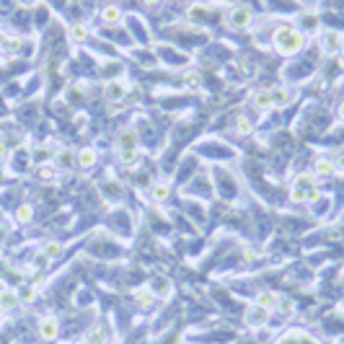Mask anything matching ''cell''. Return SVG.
Listing matches in <instances>:
<instances>
[{
	"label": "cell",
	"mask_w": 344,
	"mask_h": 344,
	"mask_svg": "<svg viewBox=\"0 0 344 344\" xmlns=\"http://www.w3.org/2000/svg\"><path fill=\"white\" fill-rule=\"evenodd\" d=\"M303 44H305V34H300L298 29L285 26V29H280V31L275 34V47H277V52H282V55H295Z\"/></svg>",
	"instance_id": "obj_1"
},
{
	"label": "cell",
	"mask_w": 344,
	"mask_h": 344,
	"mask_svg": "<svg viewBox=\"0 0 344 344\" xmlns=\"http://www.w3.org/2000/svg\"><path fill=\"white\" fill-rule=\"evenodd\" d=\"M251 11L246 8V6H236V8H231V11H228V16H225V23L228 26H231V29H246L249 23H251Z\"/></svg>",
	"instance_id": "obj_2"
},
{
	"label": "cell",
	"mask_w": 344,
	"mask_h": 344,
	"mask_svg": "<svg viewBox=\"0 0 344 344\" xmlns=\"http://www.w3.org/2000/svg\"><path fill=\"white\" fill-rule=\"evenodd\" d=\"M266 318H269V311L266 308H261V305H249V311H246V326H251V329H259V326H264L266 324Z\"/></svg>",
	"instance_id": "obj_3"
},
{
	"label": "cell",
	"mask_w": 344,
	"mask_h": 344,
	"mask_svg": "<svg viewBox=\"0 0 344 344\" xmlns=\"http://www.w3.org/2000/svg\"><path fill=\"white\" fill-rule=\"evenodd\" d=\"M36 331H39V339H44V341H55V339H57V334H60L57 318L44 316V318L39 321V326H36Z\"/></svg>",
	"instance_id": "obj_4"
},
{
	"label": "cell",
	"mask_w": 344,
	"mask_h": 344,
	"mask_svg": "<svg viewBox=\"0 0 344 344\" xmlns=\"http://www.w3.org/2000/svg\"><path fill=\"white\" fill-rule=\"evenodd\" d=\"M117 150H137V132L132 127L119 130V135H117Z\"/></svg>",
	"instance_id": "obj_5"
},
{
	"label": "cell",
	"mask_w": 344,
	"mask_h": 344,
	"mask_svg": "<svg viewBox=\"0 0 344 344\" xmlns=\"http://www.w3.org/2000/svg\"><path fill=\"white\" fill-rule=\"evenodd\" d=\"M341 42H344V36H341V34H336V31H326V34H321V50H324L326 55L339 52Z\"/></svg>",
	"instance_id": "obj_6"
},
{
	"label": "cell",
	"mask_w": 344,
	"mask_h": 344,
	"mask_svg": "<svg viewBox=\"0 0 344 344\" xmlns=\"http://www.w3.org/2000/svg\"><path fill=\"white\" fill-rule=\"evenodd\" d=\"M336 174V168H334V161L331 158H316V163H313V176L316 179H326V176H334Z\"/></svg>",
	"instance_id": "obj_7"
},
{
	"label": "cell",
	"mask_w": 344,
	"mask_h": 344,
	"mask_svg": "<svg viewBox=\"0 0 344 344\" xmlns=\"http://www.w3.org/2000/svg\"><path fill=\"white\" fill-rule=\"evenodd\" d=\"M277 300H280V295H277L275 290H261V292L256 295V305H261V308H266V311L277 308Z\"/></svg>",
	"instance_id": "obj_8"
},
{
	"label": "cell",
	"mask_w": 344,
	"mask_h": 344,
	"mask_svg": "<svg viewBox=\"0 0 344 344\" xmlns=\"http://www.w3.org/2000/svg\"><path fill=\"white\" fill-rule=\"evenodd\" d=\"M0 305H3V308H16V305H21V295H18V290H13V287L0 290Z\"/></svg>",
	"instance_id": "obj_9"
},
{
	"label": "cell",
	"mask_w": 344,
	"mask_h": 344,
	"mask_svg": "<svg viewBox=\"0 0 344 344\" xmlns=\"http://www.w3.org/2000/svg\"><path fill=\"white\" fill-rule=\"evenodd\" d=\"M125 91H127V83H122V81H109L106 83V99H111V101L125 99Z\"/></svg>",
	"instance_id": "obj_10"
},
{
	"label": "cell",
	"mask_w": 344,
	"mask_h": 344,
	"mask_svg": "<svg viewBox=\"0 0 344 344\" xmlns=\"http://www.w3.org/2000/svg\"><path fill=\"white\" fill-rule=\"evenodd\" d=\"M135 300H137V305H142V308H150V305L156 303V292H153L150 287H137Z\"/></svg>",
	"instance_id": "obj_11"
},
{
	"label": "cell",
	"mask_w": 344,
	"mask_h": 344,
	"mask_svg": "<svg viewBox=\"0 0 344 344\" xmlns=\"http://www.w3.org/2000/svg\"><path fill=\"white\" fill-rule=\"evenodd\" d=\"M150 194H153V200H156V202H166L168 194H171V186L166 181H156V184L150 186Z\"/></svg>",
	"instance_id": "obj_12"
},
{
	"label": "cell",
	"mask_w": 344,
	"mask_h": 344,
	"mask_svg": "<svg viewBox=\"0 0 344 344\" xmlns=\"http://www.w3.org/2000/svg\"><path fill=\"white\" fill-rule=\"evenodd\" d=\"M254 106H256V109H261V111H266V109L272 106V91H269V88L256 91V93H254Z\"/></svg>",
	"instance_id": "obj_13"
},
{
	"label": "cell",
	"mask_w": 344,
	"mask_h": 344,
	"mask_svg": "<svg viewBox=\"0 0 344 344\" xmlns=\"http://www.w3.org/2000/svg\"><path fill=\"white\" fill-rule=\"evenodd\" d=\"M272 91V106H285L290 104V91L285 86H277V88H269Z\"/></svg>",
	"instance_id": "obj_14"
},
{
	"label": "cell",
	"mask_w": 344,
	"mask_h": 344,
	"mask_svg": "<svg viewBox=\"0 0 344 344\" xmlns=\"http://www.w3.org/2000/svg\"><path fill=\"white\" fill-rule=\"evenodd\" d=\"M119 18H122V13H119V8H117V6H106V8L101 11V21H104V23H109V26L119 23Z\"/></svg>",
	"instance_id": "obj_15"
},
{
	"label": "cell",
	"mask_w": 344,
	"mask_h": 344,
	"mask_svg": "<svg viewBox=\"0 0 344 344\" xmlns=\"http://www.w3.org/2000/svg\"><path fill=\"white\" fill-rule=\"evenodd\" d=\"M75 161H78L83 168H91V166L96 163V150H93V148H83V150L78 153V158H75Z\"/></svg>",
	"instance_id": "obj_16"
},
{
	"label": "cell",
	"mask_w": 344,
	"mask_h": 344,
	"mask_svg": "<svg viewBox=\"0 0 344 344\" xmlns=\"http://www.w3.org/2000/svg\"><path fill=\"white\" fill-rule=\"evenodd\" d=\"M42 254L52 261V259H57V256L62 254V243H60V241H47V243L42 246Z\"/></svg>",
	"instance_id": "obj_17"
},
{
	"label": "cell",
	"mask_w": 344,
	"mask_h": 344,
	"mask_svg": "<svg viewBox=\"0 0 344 344\" xmlns=\"http://www.w3.org/2000/svg\"><path fill=\"white\" fill-rule=\"evenodd\" d=\"M31 217H34V207H31L29 202H23V205L16 210V223H31Z\"/></svg>",
	"instance_id": "obj_18"
},
{
	"label": "cell",
	"mask_w": 344,
	"mask_h": 344,
	"mask_svg": "<svg viewBox=\"0 0 344 344\" xmlns=\"http://www.w3.org/2000/svg\"><path fill=\"white\" fill-rule=\"evenodd\" d=\"M86 341H88V344H104V341H106V331H104L101 326H93V329L86 334Z\"/></svg>",
	"instance_id": "obj_19"
},
{
	"label": "cell",
	"mask_w": 344,
	"mask_h": 344,
	"mask_svg": "<svg viewBox=\"0 0 344 344\" xmlns=\"http://www.w3.org/2000/svg\"><path fill=\"white\" fill-rule=\"evenodd\" d=\"M86 36H88V29H86L83 23L70 26V39H72V42H86Z\"/></svg>",
	"instance_id": "obj_20"
},
{
	"label": "cell",
	"mask_w": 344,
	"mask_h": 344,
	"mask_svg": "<svg viewBox=\"0 0 344 344\" xmlns=\"http://www.w3.org/2000/svg\"><path fill=\"white\" fill-rule=\"evenodd\" d=\"M57 166H62V168H72L75 166V156L70 150H62L60 156H57Z\"/></svg>",
	"instance_id": "obj_21"
},
{
	"label": "cell",
	"mask_w": 344,
	"mask_h": 344,
	"mask_svg": "<svg viewBox=\"0 0 344 344\" xmlns=\"http://www.w3.org/2000/svg\"><path fill=\"white\" fill-rule=\"evenodd\" d=\"M277 308H280V313L292 316V311H295V303H292L290 298H280V300H277Z\"/></svg>",
	"instance_id": "obj_22"
},
{
	"label": "cell",
	"mask_w": 344,
	"mask_h": 344,
	"mask_svg": "<svg viewBox=\"0 0 344 344\" xmlns=\"http://www.w3.org/2000/svg\"><path fill=\"white\" fill-rule=\"evenodd\" d=\"M119 161H122L125 166H135V161H137V150H119Z\"/></svg>",
	"instance_id": "obj_23"
},
{
	"label": "cell",
	"mask_w": 344,
	"mask_h": 344,
	"mask_svg": "<svg viewBox=\"0 0 344 344\" xmlns=\"http://www.w3.org/2000/svg\"><path fill=\"white\" fill-rule=\"evenodd\" d=\"M153 292H158L161 298H166L168 292H171V287H168V282L166 280H156V282H153V287H150Z\"/></svg>",
	"instance_id": "obj_24"
},
{
	"label": "cell",
	"mask_w": 344,
	"mask_h": 344,
	"mask_svg": "<svg viewBox=\"0 0 344 344\" xmlns=\"http://www.w3.org/2000/svg\"><path fill=\"white\" fill-rule=\"evenodd\" d=\"M277 344H300V331H290L282 339H277Z\"/></svg>",
	"instance_id": "obj_25"
},
{
	"label": "cell",
	"mask_w": 344,
	"mask_h": 344,
	"mask_svg": "<svg viewBox=\"0 0 344 344\" xmlns=\"http://www.w3.org/2000/svg\"><path fill=\"white\" fill-rule=\"evenodd\" d=\"M236 130H238L241 135H249V132H251V122H249L246 117H238V119H236Z\"/></svg>",
	"instance_id": "obj_26"
},
{
	"label": "cell",
	"mask_w": 344,
	"mask_h": 344,
	"mask_svg": "<svg viewBox=\"0 0 344 344\" xmlns=\"http://www.w3.org/2000/svg\"><path fill=\"white\" fill-rule=\"evenodd\" d=\"M334 168L344 176V150H339V153H336V158H334Z\"/></svg>",
	"instance_id": "obj_27"
},
{
	"label": "cell",
	"mask_w": 344,
	"mask_h": 344,
	"mask_svg": "<svg viewBox=\"0 0 344 344\" xmlns=\"http://www.w3.org/2000/svg\"><path fill=\"white\" fill-rule=\"evenodd\" d=\"M207 11H205V6H192V8H189V16H192V18H202Z\"/></svg>",
	"instance_id": "obj_28"
},
{
	"label": "cell",
	"mask_w": 344,
	"mask_h": 344,
	"mask_svg": "<svg viewBox=\"0 0 344 344\" xmlns=\"http://www.w3.org/2000/svg\"><path fill=\"white\" fill-rule=\"evenodd\" d=\"M18 295H21V300H26V303H29V300H34V295H36V290H34V285H29V287H26L23 292H18Z\"/></svg>",
	"instance_id": "obj_29"
},
{
	"label": "cell",
	"mask_w": 344,
	"mask_h": 344,
	"mask_svg": "<svg viewBox=\"0 0 344 344\" xmlns=\"http://www.w3.org/2000/svg\"><path fill=\"white\" fill-rule=\"evenodd\" d=\"M300 344H321V341H318L316 336H311V334H303V331H300Z\"/></svg>",
	"instance_id": "obj_30"
},
{
	"label": "cell",
	"mask_w": 344,
	"mask_h": 344,
	"mask_svg": "<svg viewBox=\"0 0 344 344\" xmlns=\"http://www.w3.org/2000/svg\"><path fill=\"white\" fill-rule=\"evenodd\" d=\"M81 96H83L81 88H70V91H67V99H70V101H81Z\"/></svg>",
	"instance_id": "obj_31"
},
{
	"label": "cell",
	"mask_w": 344,
	"mask_h": 344,
	"mask_svg": "<svg viewBox=\"0 0 344 344\" xmlns=\"http://www.w3.org/2000/svg\"><path fill=\"white\" fill-rule=\"evenodd\" d=\"M6 156H8V145L6 140H0V161H6Z\"/></svg>",
	"instance_id": "obj_32"
},
{
	"label": "cell",
	"mask_w": 344,
	"mask_h": 344,
	"mask_svg": "<svg viewBox=\"0 0 344 344\" xmlns=\"http://www.w3.org/2000/svg\"><path fill=\"white\" fill-rule=\"evenodd\" d=\"M184 78H186V86H197V75L194 72H186Z\"/></svg>",
	"instance_id": "obj_33"
},
{
	"label": "cell",
	"mask_w": 344,
	"mask_h": 344,
	"mask_svg": "<svg viewBox=\"0 0 344 344\" xmlns=\"http://www.w3.org/2000/svg\"><path fill=\"white\" fill-rule=\"evenodd\" d=\"M47 261H50V259H47L44 254H39V256H36V266H47Z\"/></svg>",
	"instance_id": "obj_34"
},
{
	"label": "cell",
	"mask_w": 344,
	"mask_h": 344,
	"mask_svg": "<svg viewBox=\"0 0 344 344\" xmlns=\"http://www.w3.org/2000/svg\"><path fill=\"white\" fill-rule=\"evenodd\" d=\"M339 119H341V122H344V101H341V104H339Z\"/></svg>",
	"instance_id": "obj_35"
},
{
	"label": "cell",
	"mask_w": 344,
	"mask_h": 344,
	"mask_svg": "<svg viewBox=\"0 0 344 344\" xmlns=\"http://www.w3.org/2000/svg\"><path fill=\"white\" fill-rule=\"evenodd\" d=\"M18 3H21V6H34L36 0H18Z\"/></svg>",
	"instance_id": "obj_36"
},
{
	"label": "cell",
	"mask_w": 344,
	"mask_h": 344,
	"mask_svg": "<svg viewBox=\"0 0 344 344\" xmlns=\"http://www.w3.org/2000/svg\"><path fill=\"white\" fill-rule=\"evenodd\" d=\"M145 3H148V6H158V3H161V0H145Z\"/></svg>",
	"instance_id": "obj_37"
},
{
	"label": "cell",
	"mask_w": 344,
	"mask_h": 344,
	"mask_svg": "<svg viewBox=\"0 0 344 344\" xmlns=\"http://www.w3.org/2000/svg\"><path fill=\"white\" fill-rule=\"evenodd\" d=\"M3 316H6V308H3V305H0V321H3Z\"/></svg>",
	"instance_id": "obj_38"
},
{
	"label": "cell",
	"mask_w": 344,
	"mask_h": 344,
	"mask_svg": "<svg viewBox=\"0 0 344 344\" xmlns=\"http://www.w3.org/2000/svg\"><path fill=\"white\" fill-rule=\"evenodd\" d=\"M339 55H341V57H344V42H341V47H339Z\"/></svg>",
	"instance_id": "obj_39"
},
{
	"label": "cell",
	"mask_w": 344,
	"mask_h": 344,
	"mask_svg": "<svg viewBox=\"0 0 344 344\" xmlns=\"http://www.w3.org/2000/svg\"><path fill=\"white\" fill-rule=\"evenodd\" d=\"M0 44H6V36L3 34H0Z\"/></svg>",
	"instance_id": "obj_40"
},
{
	"label": "cell",
	"mask_w": 344,
	"mask_h": 344,
	"mask_svg": "<svg viewBox=\"0 0 344 344\" xmlns=\"http://www.w3.org/2000/svg\"><path fill=\"white\" fill-rule=\"evenodd\" d=\"M78 344H88V341H86V339H81V341H78Z\"/></svg>",
	"instance_id": "obj_41"
},
{
	"label": "cell",
	"mask_w": 344,
	"mask_h": 344,
	"mask_svg": "<svg viewBox=\"0 0 344 344\" xmlns=\"http://www.w3.org/2000/svg\"><path fill=\"white\" fill-rule=\"evenodd\" d=\"M104 344H114V341H104Z\"/></svg>",
	"instance_id": "obj_42"
}]
</instances>
